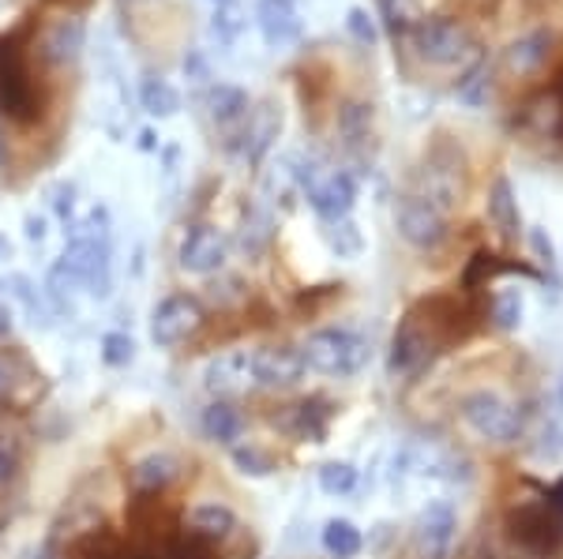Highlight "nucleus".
Listing matches in <instances>:
<instances>
[{
  "instance_id": "38",
  "label": "nucleus",
  "mask_w": 563,
  "mask_h": 559,
  "mask_svg": "<svg viewBox=\"0 0 563 559\" xmlns=\"http://www.w3.org/2000/svg\"><path fill=\"white\" fill-rule=\"evenodd\" d=\"M26 241H31V245H42L45 241V219L42 214H26Z\"/></svg>"
},
{
  "instance_id": "7",
  "label": "nucleus",
  "mask_w": 563,
  "mask_h": 559,
  "mask_svg": "<svg viewBox=\"0 0 563 559\" xmlns=\"http://www.w3.org/2000/svg\"><path fill=\"white\" fill-rule=\"evenodd\" d=\"M207 312L192 293H174L151 312V342L158 349H174L203 327Z\"/></svg>"
},
{
  "instance_id": "10",
  "label": "nucleus",
  "mask_w": 563,
  "mask_h": 559,
  "mask_svg": "<svg viewBox=\"0 0 563 559\" xmlns=\"http://www.w3.org/2000/svg\"><path fill=\"white\" fill-rule=\"evenodd\" d=\"M225 256H230V241L214 225H192L177 248V264L188 275H214L225 267Z\"/></svg>"
},
{
  "instance_id": "11",
  "label": "nucleus",
  "mask_w": 563,
  "mask_h": 559,
  "mask_svg": "<svg viewBox=\"0 0 563 559\" xmlns=\"http://www.w3.org/2000/svg\"><path fill=\"white\" fill-rule=\"evenodd\" d=\"M308 206L320 214V222H339V219H350L353 206H357V180L342 169L327 174L308 188Z\"/></svg>"
},
{
  "instance_id": "21",
  "label": "nucleus",
  "mask_w": 563,
  "mask_h": 559,
  "mask_svg": "<svg viewBox=\"0 0 563 559\" xmlns=\"http://www.w3.org/2000/svg\"><path fill=\"white\" fill-rule=\"evenodd\" d=\"M199 428H203V436L214 439V444H233V439L244 432V417H241V410L233 402L214 399L203 410V417H199Z\"/></svg>"
},
{
  "instance_id": "42",
  "label": "nucleus",
  "mask_w": 563,
  "mask_h": 559,
  "mask_svg": "<svg viewBox=\"0 0 563 559\" xmlns=\"http://www.w3.org/2000/svg\"><path fill=\"white\" fill-rule=\"evenodd\" d=\"M140 147H143V150H154L158 143H154V135H151V132H140Z\"/></svg>"
},
{
  "instance_id": "6",
  "label": "nucleus",
  "mask_w": 563,
  "mask_h": 559,
  "mask_svg": "<svg viewBox=\"0 0 563 559\" xmlns=\"http://www.w3.org/2000/svg\"><path fill=\"white\" fill-rule=\"evenodd\" d=\"M0 113H8L20 124H31L38 116V94L26 79L23 53L8 38H0Z\"/></svg>"
},
{
  "instance_id": "45",
  "label": "nucleus",
  "mask_w": 563,
  "mask_h": 559,
  "mask_svg": "<svg viewBox=\"0 0 563 559\" xmlns=\"http://www.w3.org/2000/svg\"><path fill=\"white\" fill-rule=\"evenodd\" d=\"M129 4H151V0H129Z\"/></svg>"
},
{
  "instance_id": "2",
  "label": "nucleus",
  "mask_w": 563,
  "mask_h": 559,
  "mask_svg": "<svg viewBox=\"0 0 563 559\" xmlns=\"http://www.w3.org/2000/svg\"><path fill=\"white\" fill-rule=\"evenodd\" d=\"M413 49L421 60H429L435 68H466L477 60V42L466 31V23L459 20H421L410 31Z\"/></svg>"
},
{
  "instance_id": "37",
  "label": "nucleus",
  "mask_w": 563,
  "mask_h": 559,
  "mask_svg": "<svg viewBox=\"0 0 563 559\" xmlns=\"http://www.w3.org/2000/svg\"><path fill=\"white\" fill-rule=\"evenodd\" d=\"M15 477V450L8 439H0V484H8Z\"/></svg>"
},
{
  "instance_id": "44",
  "label": "nucleus",
  "mask_w": 563,
  "mask_h": 559,
  "mask_svg": "<svg viewBox=\"0 0 563 559\" xmlns=\"http://www.w3.org/2000/svg\"><path fill=\"white\" fill-rule=\"evenodd\" d=\"M0 166H4V135H0Z\"/></svg>"
},
{
  "instance_id": "29",
  "label": "nucleus",
  "mask_w": 563,
  "mask_h": 559,
  "mask_svg": "<svg viewBox=\"0 0 563 559\" xmlns=\"http://www.w3.org/2000/svg\"><path fill=\"white\" fill-rule=\"evenodd\" d=\"M522 315H526L522 290H496V297H493V323L499 331H519Z\"/></svg>"
},
{
  "instance_id": "36",
  "label": "nucleus",
  "mask_w": 563,
  "mask_h": 559,
  "mask_svg": "<svg viewBox=\"0 0 563 559\" xmlns=\"http://www.w3.org/2000/svg\"><path fill=\"white\" fill-rule=\"evenodd\" d=\"M49 203L53 211H57V219H71V211H76V185H68V180H60V185L49 188Z\"/></svg>"
},
{
  "instance_id": "5",
  "label": "nucleus",
  "mask_w": 563,
  "mask_h": 559,
  "mask_svg": "<svg viewBox=\"0 0 563 559\" xmlns=\"http://www.w3.org/2000/svg\"><path fill=\"white\" fill-rule=\"evenodd\" d=\"M395 230L417 251H435L448 241V214L435 203H429L424 195H402L395 206Z\"/></svg>"
},
{
  "instance_id": "43",
  "label": "nucleus",
  "mask_w": 563,
  "mask_h": 559,
  "mask_svg": "<svg viewBox=\"0 0 563 559\" xmlns=\"http://www.w3.org/2000/svg\"><path fill=\"white\" fill-rule=\"evenodd\" d=\"M4 387H8V368L0 365V391H4Z\"/></svg>"
},
{
  "instance_id": "41",
  "label": "nucleus",
  "mask_w": 563,
  "mask_h": 559,
  "mask_svg": "<svg viewBox=\"0 0 563 559\" xmlns=\"http://www.w3.org/2000/svg\"><path fill=\"white\" fill-rule=\"evenodd\" d=\"M552 90H556V105H560V132H563V71L556 76V87H552Z\"/></svg>"
},
{
  "instance_id": "13",
  "label": "nucleus",
  "mask_w": 563,
  "mask_h": 559,
  "mask_svg": "<svg viewBox=\"0 0 563 559\" xmlns=\"http://www.w3.org/2000/svg\"><path fill=\"white\" fill-rule=\"evenodd\" d=\"M256 23L260 34L271 49H286V45H297L305 34L301 12H297L294 0H260L256 4Z\"/></svg>"
},
{
  "instance_id": "15",
  "label": "nucleus",
  "mask_w": 563,
  "mask_h": 559,
  "mask_svg": "<svg viewBox=\"0 0 563 559\" xmlns=\"http://www.w3.org/2000/svg\"><path fill=\"white\" fill-rule=\"evenodd\" d=\"M278 132H282V110L275 102H263L249 113V121L241 124V132L233 143H238L241 158L256 166V161L271 150V143L278 139Z\"/></svg>"
},
{
  "instance_id": "24",
  "label": "nucleus",
  "mask_w": 563,
  "mask_h": 559,
  "mask_svg": "<svg viewBox=\"0 0 563 559\" xmlns=\"http://www.w3.org/2000/svg\"><path fill=\"white\" fill-rule=\"evenodd\" d=\"M339 135L350 150H365L372 143V105L368 102H346L339 110Z\"/></svg>"
},
{
  "instance_id": "25",
  "label": "nucleus",
  "mask_w": 563,
  "mask_h": 559,
  "mask_svg": "<svg viewBox=\"0 0 563 559\" xmlns=\"http://www.w3.org/2000/svg\"><path fill=\"white\" fill-rule=\"evenodd\" d=\"M323 241L339 259H357L365 251V233H361V225L353 219L323 222Z\"/></svg>"
},
{
  "instance_id": "31",
  "label": "nucleus",
  "mask_w": 563,
  "mask_h": 559,
  "mask_svg": "<svg viewBox=\"0 0 563 559\" xmlns=\"http://www.w3.org/2000/svg\"><path fill=\"white\" fill-rule=\"evenodd\" d=\"M320 489L327 495H350L357 489V470L350 462H327L320 470Z\"/></svg>"
},
{
  "instance_id": "39",
  "label": "nucleus",
  "mask_w": 563,
  "mask_h": 559,
  "mask_svg": "<svg viewBox=\"0 0 563 559\" xmlns=\"http://www.w3.org/2000/svg\"><path fill=\"white\" fill-rule=\"evenodd\" d=\"M530 245L538 248L541 264H549V267L556 264V259H552V245H549V241H544V233H541V230H533V233H530Z\"/></svg>"
},
{
  "instance_id": "22",
  "label": "nucleus",
  "mask_w": 563,
  "mask_h": 559,
  "mask_svg": "<svg viewBox=\"0 0 563 559\" xmlns=\"http://www.w3.org/2000/svg\"><path fill=\"white\" fill-rule=\"evenodd\" d=\"M188 526H192V537L199 540H225L238 529V515H233L225 503H203L188 515Z\"/></svg>"
},
{
  "instance_id": "4",
  "label": "nucleus",
  "mask_w": 563,
  "mask_h": 559,
  "mask_svg": "<svg viewBox=\"0 0 563 559\" xmlns=\"http://www.w3.org/2000/svg\"><path fill=\"white\" fill-rule=\"evenodd\" d=\"M435 354V320H424L421 312H406L398 323L395 338H390L387 372L390 376H421L424 365Z\"/></svg>"
},
{
  "instance_id": "1",
  "label": "nucleus",
  "mask_w": 563,
  "mask_h": 559,
  "mask_svg": "<svg viewBox=\"0 0 563 559\" xmlns=\"http://www.w3.org/2000/svg\"><path fill=\"white\" fill-rule=\"evenodd\" d=\"M301 357L312 372L320 376H357L361 368L368 365L372 349L368 342L357 335V331H346V327H320L305 338L301 346Z\"/></svg>"
},
{
  "instance_id": "20",
  "label": "nucleus",
  "mask_w": 563,
  "mask_h": 559,
  "mask_svg": "<svg viewBox=\"0 0 563 559\" xmlns=\"http://www.w3.org/2000/svg\"><path fill=\"white\" fill-rule=\"evenodd\" d=\"M177 473H180L177 458L166 455V450H154V455L140 458V462L132 466V484L143 495H158L162 489H169V484L177 481Z\"/></svg>"
},
{
  "instance_id": "46",
  "label": "nucleus",
  "mask_w": 563,
  "mask_h": 559,
  "mask_svg": "<svg viewBox=\"0 0 563 559\" xmlns=\"http://www.w3.org/2000/svg\"><path fill=\"white\" fill-rule=\"evenodd\" d=\"M218 4H233V0H214V8H218Z\"/></svg>"
},
{
  "instance_id": "33",
  "label": "nucleus",
  "mask_w": 563,
  "mask_h": 559,
  "mask_svg": "<svg viewBox=\"0 0 563 559\" xmlns=\"http://www.w3.org/2000/svg\"><path fill=\"white\" fill-rule=\"evenodd\" d=\"M211 31H214L218 42H238V34L244 31V12L238 8V0H233V4H218L214 8Z\"/></svg>"
},
{
  "instance_id": "12",
  "label": "nucleus",
  "mask_w": 563,
  "mask_h": 559,
  "mask_svg": "<svg viewBox=\"0 0 563 559\" xmlns=\"http://www.w3.org/2000/svg\"><path fill=\"white\" fill-rule=\"evenodd\" d=\"M308 372L301 349L294 346H267L252 354V380L260 387H294Z\"/></svg>"
},
{
  "instance_id": "27",
  "label": "nucleus",
  "mask_w": 563,
  "mask_h": 559,
  "mask_svg": "<svg viewBox=\"0 0 563 559\" xmlns=\"http://www.w3.org/2000/svg\"><path fill=\"white\" fill-rule=\"evenodd\" d=\"M323 399H308L294 410V436L297 439H312V444H323L327 436V421H331V410H323Z\"/></svg>"
},
{
  "instance_id": "9",
  "label": "nucleus",
  "mask_w": 563,
  "mask_h": 559,
  "mask_svg": "<svg viewBox=\"0 0 563 559\" xmlns=\"http://www.w3.org/2000/svg\"><path fill=\"white\" fill-rule=\"evenodd\" d=\"M511 534L530 552H556L563 540V518L552 503H526L511 515Z\"/></svg>"
},
{
  "instance_id": "18",
  "label": "nucleus",
  "mask_w": 563,
  "mask_h": 559,
  "mask_svg": "<svg viewBox=\"0 0 563 559\" xmlns=\"http://www.w3.org/2000/svg\"><path fill=\"white\" fill-rule=\"evenodd\" d=\"M552 45H556V34L552 31H530V34H522V38H515L511 45H507V68L515 71V76H533L544 60H549V53H552Z\"/></svg>"
},
{
  "instance_id": "32",
  "label": "nucleus",
  "mask_w": 563,
  "mask_h": 559,
  "mask_svg": "<svg viewBox=\"0 0 563 559\" xmlns=\"http://www.w3.org/2000/svg\"><path fill=\"white\" fill-rule=\"evenodd\" d=\"M271 241V219L260 211H249L244 214V230H241V248L249 251V256H260L263 248H267Z\"/></svg>"
},
{
  "instance_id": "26",
  "label": "nucleus",
  "mask_w": 563,
  "mask_h": 559,
  "mask_svg": "<svg viewBox=\"0 0 563 559\" xmlns=\"http://www.w3.org/2000/svg\"><path fill=\"white\" fill-rule=\"evenodd\" d=\"M323 548L334 559H353L365 548V537H361V529L350 518H331L323 526Z\"/></svg>"
},
{
  "instance_id": "35",
  "label": "nucleus",
  "mask_w": 563,
  "mask_h": 559,
  "mask_svg": "<svg viewBox=\"0 0 563 559\" xmlns=\"http://www.w3.org/2000/svg\"><path fill=\"white\" fill-rule=\"evenodd\" d=\"M346 31L361 45H376L379 42V31H376V23H372V15L365 12V8H350V12H346Z\"/></svg>"
},
{
  "instance_id": "3",
  "label": "nucleus",
  "mask_w": 563,
  "mask_h": 559,
  "mask_svg": "<svg viewBox=\"0 0 563 559\" xmlns=\"http://www.w3.org/2000/svg\"><path fill=\"white\" fill-rule=\"evenodd\" d=\"M462 421L477 432L488 444H515L522 436V417L507 399H499L496 391H474L462 399Z\"/></svg>"
},
{
  "instance_id": "23",
  "label": "nucleus",
  "mask_w": 563,
  "mask_h": 559,
  "mask_svg": "<svg viewBox=\"0 0 563 559\" xmlns=\"http://www.w3.org/2000/svg\"><path fill=\"white\" fill-rule=\"evenodd\" d=\"M140 105L147 116H158V121H169V116L180 113V90L162 76H147L140 83Z\"/></svg>"
},
{
  "instance_id": "28",
  "label": "nucleus",
  "mask_w": 563,
  "mask_h": 559,
  "mask_svg": "<svg viewBox=\"0 0 563 559\" xmlns=\"http://www.w3.org/2000/svg\"><path fill=\"white\" fill-rule=\"evenodd\" d=\"M376 4H379V15H384V23L395 34L413 31V26L424 20L421 0H376Z\"/></svg>"
},
{
  "instance_id": "16",
  "label": "nucleus",
  "mask_w": 563,
  "mask_h": 559,
  "mask_svg": "<svg viewBox=\"0 0 563 559\" xmlns=\"http://www.w3.org/2000/svg\"><path fill=\"white\" fill-rule=\"evenodd\" d=\"M207 113H211V121L218 124V128L230 132L233 139H238L241 124L249 121V113H252V98L233 83H214L211 90H207Z\"/></svg>"
},
{
  "instance_id": "19",
  "label": "nucleus",
  "mask_w": 563,
  "mask_h": 559,
  "mask_svg": "<svg viewBox=\"0 0 563 559\" xmlns=\"http://www.w3.org/2000/svg\"><path fill=\"white\" fill-rule=\"evenodd\" d=\"M488 219L504 237H519L522 233V214H519V195H515V185L511 177L499 174L493 180V188H488Z\"/></svg>"
},
{
  "instance_id": "17",
  "label": "nucleus",
  "mask_w": 563,
  "mask_h": 559,
  "mask_svg": "<svg viewBox=\"0 0 563 559\" xmlns=\"http://www.w3.org/2000/svg\"><path fill=\"white\" fill-rule=\"evenodd\" d=\"M84 42H87V26L65 15V20H57L45 31L42 57L49 60V65H76L79 53H84Z\"/></svg>"
},
{
  "instance_id": "30",
  "label": "nucleus",
  "mask_w": 563,
  "mask_h": 559,
  "mask_svg": "<svg viewBox=\"0 0 563 559\" xmlns=\"http://www.w3.org/2000/svg\"><path fill=\"white\" fill-rule=\"evenodd\" d=\"M233 466L244 473V477H271L278 470L275 466V458L267 455L263 447H233Z\"/></svg>"
},
{
  "instance_id": "40",
  "label": "nucleus",
  "mask_w": 563,
  "mask_h": 559,
  "mask_svg": "<svg viewBox=\"0 0 563 559\" xmlns=\"http://www.w3.org/2000/svg\"><path fill=\"white\" fill-rule=\"evenodd\" d=\"M12 335V309L8 304H0V342Z\"/></svg>"
},
{
  "instance_id": "14",
  "label": "nucleus",
  "mask_w": 563,
  "mask_h": 559,
  "mask_svg": "<svg viewBox=\"0 0 563 559\" xmlns=\"http://www.w3.org/2000/svg\"><path fill=\"white\" fill-rule=\"evenodd\" d=\"M256 383L252 380V354L249 349H230V354H218L211 365L203 368V387L218 399H230L241 394Z\"/></svg>"
},
{
  "instance_id": "34",
  "label": "nucleus",
  "mask_w": 563,
  "mask_h": 559,
  "mask_svg": "<svg viewBox=\"0 0 563 559\" xmlns=\"http://www.w3.org/2000/svg\"><path fill=\"white\" fill-rule=\"evenodd\" d=\"M135 357V342L132 335H124V331H109V335L102 338V360L109 368H124L132 365Z\"/></svg>"
},
{
  "instance_id": "8",
  "label": "nucleus",
  "mask_w": 563,
  "mask_h": 559,
  "mask_svg": "<svg viewBox=\"0 0 563 559\" xmlns=\"http://www.w3.org/2000/svg\"><path fill=\"white\" fill-rule=\"evenodd\" d=\"M459 515L448 500H432L413 522V552L417 559H448L455 545Z\"/></svg>"
},
{
  "instance_id": "47",
  "label": "nucleus",
  "mask_w": 563,
  "mask_h": 559,
  "mask_svg": "<svg viewBox=\"0 0 563 559\" xmlns=\"http://www.w3.org/2000/svg\"><path fill=\"white\" fill-rule=\"evenodd\" d=\"M560 399H563V391H560Z\"/></svg>"
}]
</instances>
